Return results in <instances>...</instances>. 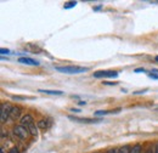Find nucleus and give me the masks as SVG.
Returning <instances> with one entry per match:
<instances>
[{
    "label": "nucleus",
    "mask_w": 158,
    "mask_h": 153,
    "mask_svg": "<svg viewBox=\"0 0 158 153\" xmlns=\"http://www.w3.org/2000/svg\"><path fill=\"white\" fill-rule=\"evenodd\" d=\"M148 76L152 78V79H158V69H152Z\"/></svg>",
    "instance_id": "obj_14"
},
{
    "label": "nucleus",
    "mask_w": 158,
    "mask_h": 153,
    "mask_svg": "<svg viewBox=\"0 0 158 153\" xmlns=\"http://www.w3.org/2000/svg\"><path fill=\"white\" fill-rule=\"evenodd\" d=\"M95 153H99V152H95Z\"/></svg>",
    "instance_id": "obj_24"
},
{
    "label": "nucleus",
    "mask_w": 158,
    "mask_h": 153,
    "mask_svg": "<svg viewBox=\"0 0 158 153\" xmlns=\"http://www.w3.org/2000/svg\"><path fill=\"white\" fill-rule=\"evenodd\" d=\"M153 150H155V153H158V142L155 145V147H153Z\"/></svg>",
    "instance_id": "obj_20"
},
{
    "label": "nucleus",
    "mask_w": 158,
    "mask_h": 153,
    "mask_svg": "<svg viewBox=\"0 0 158 153\" xmlns=\"http://www.w3.org/2000/svg\"><path fill=\"white\" fill-rule=\"evenodd\" d=\"M155 60H156V61L158 62V56H156V57H155Z\"/></svg>",
    "instance_id": "obj_23"
},
{
    "label": "nucleus",
    "mask_w": 158,
    "mask_h": 153,
    "mask_svg": "<svg viewBox=\"0 0 158 153\" xmlns=\"http://www.w3.org/2000/svg\"><path fill=\"white\" fill-rule=\"evenodd\" d=\"M55 69L60 73H64V74H79L89 71L88 67H79V66H57L55 67Z\"/></svg>",
    "instance_id": "obj_1"
},
{
    "label": "nucleus",
    "mask_w": 158,
    "mask_h": 153,
    "mask_svg": "<svg viewBox=\"0 0 158 153\" xmlns=\"http://www.w3.org/2000/svg\"><path fill=\"white\" fill-rule=\"evenodd\" d=\"M19 62L22 64H27V66H39V62L33 60L31 57H27V56H23V57L19 58Z\"/></svg>",
    "instance_id": "obj_7"
},
{
    "label": "nucleus",
    "mask_w": 158,
    "mask_h": 153,
    "mask_svg": "<svg viewBox=\"0 0 158 153\" xmlns=\"http://www.w3.org/2000/svg\"><path fill=\"white\" fill-rule=\"evenodd\" d=\"M39 93H43V94H48V95H55V96H61L63 95V91H61V90H43V89H40Z\"/></svg>",
    "instance_id": "obj_8"
},
{
    "label": "nucleus",
    "mask_w": 158,
    "mask_h": 153,
    "mask_svg": "<svg viewBox=\"0 0 158 153\" xmlns=\"http://www.w3.org/2000/svg\"><path fill=\"white\" fill-rule=\"evenodd\" d=\"M0 153H5V151H4V148H1V151H0Z\"/></svg>",
    "instance_id": "obj_22"
},
{
    "label": "nucleus",
    "mask_w": 158,
    "mask_h": 153,
    "mask_svg": "<svg viewBox=\"0 0 158 153\" xmlns=\"http://www.w3.org/2000/svg\"><path fill=\"white\" fill-rule=\"evenodd\" d=\"M9 52H10L9 49H5V48H1V49H0V54H1V55H7Z\"/></svg>",
    "instance_id": "obj_15"
},
{
    "label": "nucleus",
    "mask_w": 158,
    "mask_h": 153,
    "mask_svg": "<svg viewBox=\"0 0 158 153\" xmlns=\"http://www.w3.org/2000/svg\"><path fill=\"white\" fill-rule=\"evenodd\" d=\"M14 134L16 135L19 139L24 140V139H27V137H28L29 131H28L26 128H23V126L20 124V125H17V126H15V128H14Z\"/></svg>",
    "instance_id": "obj_6"
},
{
    "label": "nucleus",
    "mask_w": 158,
    "mask_h": 153,
    "mask_svg": "<svg viewBox=\"0 0 158 153\" xmlns=\"http://www.w3.org/2000/svg\"><path fill=\"white\" fill-rule=\"evenodd\" d=\"M141 145L140 143H136L131 150H130V153H141Z\"/></svg>",
    "instance_id": "obj_11"
},
{
    "label": "nucleus",
    "mask_w": 158,
    "mask_h": 153,
    "mask_svg": "<svg viewBox=\"0 0 158 153\" xmlns=\"http://www.w3.org/2000/svg\"><path fill=\"white\" fill-rule=\"evenodd\" d=\"M134 72H135V73H139V72H146V71H145V68H136Z\"/></svg>",
    "instance_id": "obj_19"
},
{
    "label": "nucleus",
    "mask_w": 158,
    "mask_h": 153,
    "mask_svg": "<svg viewBox=\"0 0 158 153\" xmlns=\"http://www.w3.org/2000/svg\"><path fill=\"white\" fill-rule=\"evenodd\" d=\"M107 153H117V150H108Z\"/></svg>",
    "instance_id": "obj_21"
},
{
    "label": "nucleus",
    "mask_w": 158,
    "mask_h": 153,
    "mask_svg": "<svg viewBox=\"0 0 158 153\" xmlns=\"http://www.w3.org/2000/svg\"><path fill=\"white\" fill-rule=\"evenodd\" d=\"M0 107H1L0 119H1V124H4V123L7 122V119H10V114H11V111H12V106H11L10 103L2 102Z\"/></svg>",
    "instance_id": "obj_3"
},
{
    "label": "nucleus",
    "mask_w": 158,
    "mask_h": 153,
    "mask_svg": "<svg viewBox=\"0 0 158 153\" xmlns=\"http://www.w3.org/2000/svg\"><path fill=\"white\" fill-rule=\"evenodd\" d=\"M76 5H77V1H68V2H66V4H64V6H63V7L67 10V9H72V7H74Z\"/></svg>",
    "instance_id": "obj_13"
},
{
    "label": "nucleus",
    "mask_w": 158,
    "mask_h": 153,
    "mask_svg": "<svg viewBox=\"0 0 158 153\" xmlns=\"http://www.w3.org/2000/svg\"><path fill=\"white\" fill-rule=\"evenodd\" d=\"M130 147L129 146H123V147H120L119 150H117V153H130Z\"/></svg>",
    "instance_id": "obj_12"
},
{
    "label": "nucleus",
    "mask_w": 158,
    "mask_h": 153,
    "mask_svg": "<svg viewBox=\"0 0 158 153\" xmlns=\"http://www.w3.org/2000/svg\"><path fill=\"white\" fill-rule=\"evenodd\" d=\"M95 78H117L118 72L116 71H98L94 73Z\"/></svg>",
    "instance_id": "obj_4"
},
{
    "label": "nucleus",
    "mask_w": 158,
    "mask_h": 153,
    "mask_svg": "<svg viewBox=\"0 0 158 153\" xmlns=\"http://www.w3.org/2000/svg\"><path fill=\"white\" fill-rule=\"evenodd\" d=\"M21 125L23 128H26L29 134L32 135H37V126H35V123H34V119L31 114H26L21 118Z\"/></svg>",
    "instance_id": "obj_2"
},
{
    "label": "nucleus",
    "mask_w": 158,
    "mask_h": 153,
    "mask_svg": "<svg viewBox=\"0 0 158 153\" xmlns=\"http://www.w3.org/2000/svg\"><path fill=\"white\" fill-rule=\"evenodd\" d=\"M9 153H20V151H19V148H17V147H12Z\"/></svg>",
    "instance_id": "obj_17"
},
{
    "label": "nucleus",
    "mask_w": 158,
    "mask_h": 153,
    "mask_svg": "<svg viewBox=\"0 0 158 153\" xmlns=\"http://www.w3.org/2000/svg\"><path fill=\"white\" fill-rule=\"evenodd\" d=\"M68 119L73 122H78L83 124H93V123H99L101 119H91V118H80V117H74V115H68Z\"/></svg>",
    "instance_id": "obj_5"
},
{
    "label": "nucleus",
    "mask_w": 158,
    "mask_h": 153,
    "mask_svg": "<svg viewBox=\"0 0 158 153\" xmlns=\"http://www.w3.org/2000/svg\"><path fill=\"white\" fill-rule=\"evenodd\" d=\"M20 107H12V111H11V114H10V119H16L20 115Z\"/></svg>",
    "instance_id": "obj_10"
},
{
    "label": "nucleus",
    "mask_w": 158,
    "mask_h": 153,
    "mask_svg": "<svg viewBox=\"0 0 158 153\" xmlns=\"http://www.w3.org/2000/svg\"><path fill=\"white\" fill-rule=\"evenodd\" d=\"M14 100H26V98H31V97H23V96H12Z\"/></svg>",
    "instance_id": "obj_16"
},
{
    "label": "nucleus",
    "mask_w": 158,
    "mask_h": 153,
    "mask_svg": "<svg viewBox=\"0 0 158 153\" xmlns=\"http://www.w3.org/2000/svg\"><path fill=\"white\" fill-rule=\"evenodd\" d=\"M145 153H155V150H153V147H148V148L145 151Z\"/></svg>",
    "instance_id": "obj_18"
},
{
    "label": "nucleus",
    "mask_w": 158,
    "mask_h": 153,
    "mask_svg": "<svg viewBox=\"0 0 158 153\" xmlns=\"http://www.w3.org/2000/svg\"><path fill=\"white\" fill-rule=\"evenodd\" d=\"M119 111H120V108H116V110H113V111H96L95 112V115H106V114H111V113H118Z\"/></svg>",
    "instance_id": "obj_9"
}]
</instances>
